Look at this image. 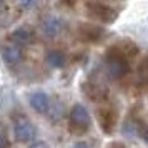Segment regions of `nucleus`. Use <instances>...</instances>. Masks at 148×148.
<instances>
[{"instance_id":"obj_1","label":"nucleus","mask_w":148,"mask_h":148,"mask_svg":"<svg viewBox=\"0 0 148 148\" xmlns=\"http://www.w3.org/2000/svg\"><path fill=\"white\" fill-rule=\"evenodd\" d=\"M105 70L112 80H121L130 72L128 58L118 48H110L108 53H105Z\"/></svg>"},{"instance_id":"obj_2","label":"nucleus","mask_w":148,"mask_h":148,"mask_svg":"<svg viewBox=\"0 0 148 148\" xmlns=\"http://www.w3.org/2000/svg\"><path fill=\"white\" fill-rule=\"evenodd\" d=\"M68 121H70V132L75 135H83L88 132V128L92 125V118L88 110L82 103H75L70 113H68Z\"/></svg>"},{"instance_id":"obj_3","label":"nucleus","mask_w":148,"mask_h":148,"mask_svg":"<svg viewBox=\"0 0 148 148\" xmlns=\"http://www.w3.org/2000/svg\"><path fill=\"white\" fill-rule=\"evenodd\" d=\"M0 57H2L3 63L8 68H15V67H18L20 62L23 60V48H22L20 43H17L14 40L5 42L0 47Z\"/></svg>"},{"instance_id":"obj_4","label":"nucleus","mask_w":148,"mask_h":148,"mask_svg":"<svg viewBox=\"0 0 148 148\" xmlns=\"http://www.w3.org/2000/svg\"><path fill=\"white\" fill-rule=\"evenodd\" d=\"M14 135L18 141L27 143V141H32L37 136V130H35L34 123L30 120L20 116V118H17L14 121Z\"/></svg>"},{"instance_id":"obj_5","label":"nucleus","mask_w":148,"mask_h":148,"mask_svg":"<svg viewBox=\"0 0 148 148\" xmlns=\"http://www.w3.org/2000/svg\"><path fill=\"white\" fill-rule=\"evenodd\" d=\"M63 30V20L57 15H48L45 20L42 22V34L47 38H55L58 37Z\"/></svg>"},{"instance_id":"obj_6","label":"nucleus","mask_w":148,"mask_h":148,"mask_svg":"<svg viewBox=\"0 0 148 148\" xmlns=\"http://www.w3.org/2000/svg\"><path fill=\"white\" fill-rule=\"evenodd\" d=\"M116 120H118V115L115 108H100L98 112V121H100L103 132L112 133L116 127Z\"/></svg>"},{"instance_id":"obj_7","label":"nucleus","mask_w":148,"mask_h":148,"mask_svg":"<svg viewBox=\"0 0 148 148\" xmlns=\"http://www.w3.org/2000/svg\"><path fill=\"white\" fill-rule=\"evenodd\" d=\"M28 103L37 113H47L50 108V97L45 92H34L28 97Z\"/></svg>"},{"instance_id":"obj_8","label":"nucleus","mask_w":148,"mask_h":148,"mask_svg":"<svg viewBox=\"0 0 148 148\" xmlns=\"http://www.w3.org/2000/svg\"><path fill=\"white\" fill-rule=\"evenodd\" d=\"M88 12L93 15L95 18H100L103 22H113L115 17H116V10H113L108 5H103V3H90Z\"/></svg>"},{"instance_id":"obj_9","label":"nucleus","mask_w":148,"mask_h":148,"mask_svg":"<svg viewBox=\"0 0 148 148\" xmlns=\"http://www.w3.org/2000/svg\"><path fill=\"white\" fill-rule=\"evenodd\" d=\"M10 40L17 42V43H20V45H27V43H30V42L34 40V32L27 27H18L12 32Z\"/></svg>"},{"instance_id":"obj_10","label":"nucleus","mask_w":148,"mask_h":148,"mask_svg":"<svg viewBox=\"0 0 148 148\" xmlns=\"http://www.w3.org/2000/svg\"><path fill=\"white\" fill-rule=\"evenodd\" d=\"M65 62H67V57H65V53L63 52H60V50H50L47 53V63L48 67L52 68H62L63 65H65Z\"/></svg>"},{"instance_id":"obj_11","label":"nucleus","mask_w":148,"mask_h":148,"mask_svg":"<svg viewBox=\"0 0 148 148\" xmlns=\"http://www.w3.org/2000/svg\"><path fill=\"white\" fill-rule=\"evenodd\" d=\"M121 132H123V135L125 136H128V138H133L135 135L138 133V123L136 121H132V120H127L123 125H121Z\"/></svg>"},{"instance_id":"obj_12","label":"nucleus","mask_w":148,"mask_h":148,"mask_svg":"<svg viewBox=\"0 0 148 148\" xmlns=\"http://www.w3.org/2000/svg\"><path fill=\"white\" fill-rule=\"evenodd\" d=\"M62 103H55V105H52V103H50V108H48V112L47 113L50 115V118H52V120H60V116L62 115H63V112H62Z\"/></svg>"},{"instance_id":"obj_13","label":"nucleus","mask_w":148,"mask_h":148,"mask_svg":"<svg viewBox=\"0 0 148 148\" xmlns=\"http://www.w3.org/2000/svg\"><path fill=\"white\" fill-rule=\"evenodd\" d=\"M85 30H82V32H87L88 37L87 40H98L101 37V28H97V27H92V25H85Z\"/></svg>"},{"instance_id":"obj_14","label":"nucleus","mask_w":148,"mask_h":148,"mask_svg":"<svg viewBox=\"0 0 148 148\" xmlns=\"http://www.w3.org/2000/svg\"><path fill=\"white\" fill-rule=\"evenodd\" d=\"M140 78H141V83H143V85H148V57L143 60V63H141Z\"/></svg>"},{"instance_id":"obj_15","label":"nucleus","mask_w":148,"mask_h":148,"mask_svg":"<svg viewBox=\"0 0 148 148\" xmlns=\"http://www.w3.org/2000/svg\"><path fill=\"white\" fill-rule=\"evenodd\" d=\"M35 2H37V0H20V5L25 8V10H30V8L35 5Z\"/></svg>"},{"instance_id":"obj_16","label":"nucleus","mask_w":148,"mask_h":148,"mask_svg":"<svg viewBox=\"0 0 148 148\" xmlns=\"http://www.w3.org/2000/svg\"><path fill=\"white\" fill-rule=\"evenodd\" d=\"M141 138H143V141L148 145V127H145L141 130Z\"/></svg>"},{"instance_id":"obj_17","label":"nucleus","mask_w":148,"mask_h":148,"mask_svg":"<svg viewBox=\"0 0 148 148\" xmlns=\"http://www.w3.org/2000/svg\"><path fill=\"white\" fill-rule=\"evenodd\" d=\"M73 148H90V147H88V143H85V141H78V143H75Z\"/></svg>"},{"instance_id":"obj_18","label":"nucleus","mask_w":148,"mask_h":148,"mask_svg":"<svg viewBox=\"0 0 148 148\" xmlns=\"http://www.w3.org/2000/svg\"><path fill=\"white\" fill-rule=\"evenodd\" d=\"M2 3H3V0H0V5H2Z\"/></svg>"}]
</instances>
